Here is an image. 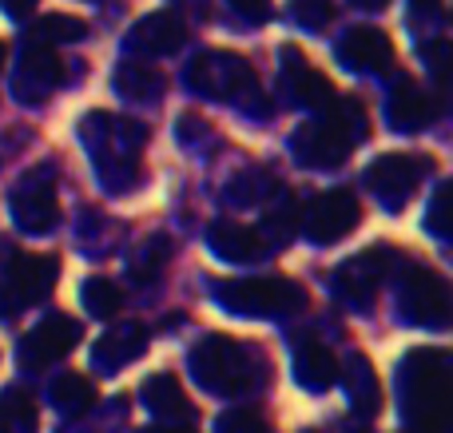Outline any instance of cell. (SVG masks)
<instances>
[{"instance_id": "6da1fadb", "label": "cell", "mask_w": 453, "mask_h": 433, "mask_svg": "<svg viewBox=\"0 0 453 433\" xmlns=\"http://www.w3.org/2000/svg\"><path fill=\"white\" fill-rule=\"evenodd\" d=\"M88 151L96 159V171L108 187L124 191L140 179V151L148 143V127L135 124V119H119L111 111H92L80 124Z\"/></svg>"}, {"instance_id": "7a4b0ae2", "label": "cell", "mask_w": 453, "mask_h": 433, "mask_svg": "<svg viewBox=\"0 0 453 433\" xmlns=\"http://www.w3.org/2000/svg\"><path fill=\"white\" fill-rule=\"evenodd\" d=\"M370 135V119H366V108L362 100H338L322 111L319 119L303 124L290 140L295 156L303 159L306 167H338L362 140Z\"/></svg>"}, {"instance_id": "3957f363", "label": "cell", "mask_w": 453, "mask_h": 433, "mask_svg": "<svg viewBox=\"0 0 453 433\" xmlns=\"http://www.w3.org/2000/svg\"><path fill=\"white\" fill-rule=\"evenodd\" d=\"M402 410L414 433H446L449 366L441 350H414L402 366Z\"/></svg>"}, {"instance_id": "277c9868", "label": "cell", "mask_w": 453, "mask_h": 433, "mask_svg": "<svg viewBox=\"0 0 453 433\" xmlns=\"http://www.w3.org/2000/svg\"><path fill=\"white\" fill-rule=\"evenodd\" d=\"M191 374L211 394H242V390H255L258 378H266V354L226 334H211L191 350Z\"/></svg>"}, {"instance_id": "5b68a950", "label": "cell", "mask_w": 453, "mask_h": 433, "mask_svg": "<svg viewBox=\"0 0 453 433\" xmlns=\"http://www.w3.org/2000/svg\"><path fill=\"white\" fill-rule=\"evenodd\" d=\"M60 283V262L52 254H16L0 275V318L20 315L24 307H36Z\"/></svg>"}, {"instance_id": "8992f818", "label": "cell", "mask_w": 453, "mask_h": 433, "mask_svg": "<svg viewBox=\"0 0 453 433\" xmlns=\"http://www.w3.org/2000/svg\"><path fill=\"white\" fill-rule=\"evenodd\" d=\"M219 302L234 315H287L306 302L303 286L290 278L266 275V278H242V283H223Z\"/></svg>"}, {"instance_id": "52a82bcc", "label": "cell", "mask_w": 453, "mask_h": 433, "mask_svg": "<svg viewBox=\"0 0 453 433\" xmlns=\"http://www.w3.org/2000/svg\"><path fill=\"white\" fill-rule=\"evenodd\" d=\"M188 84L199 95H219V100H239L255 95V68L239 52H203L191 60Z\"/></svg>"}, {"instance_id": "ba28073f", "label": "cell", "mask_w": 453, "mask_h": 433, "mask_svg": "<svg viewBox=\"0 0 453 433\" xmlns=\"http://www.w3.org/2000/svg\"><path fill=\"white\" fill-rule=\"evenodd\" d=\"M12 215L28 235H44L60 219V199H56V175L52 167L28 171L12 191Z\"/></svg>"}, {"instance_id": "9c48e42d", "label": "cell", "mask_w": 453, "mask_h": 433, "mask_svg": "<svg viewBox=\"0 0 453 433\" xmlns=\"http://www.w3.org/2000/svg\"><path fill=\"white\" fill-rule=\"evenodd\" d=\"M358 219H362L358 195L338 187L311 199V207L303 215V227H306V239H314V243H338V239H346L358 227Z\"/></svg>"}, {"instance_id": "30bf717a", "label": "cell", "mask_w": 453, "mask_h": 433, "mask_svg": "<svg viewBox=\"0 0 453 433\" xmlns=\"http://www.w3.org/2000/svg\"><path fill=\"white\" fill-rule=\"evenodd\" d=\"M80 338H84V326H80L72 315H48L44 323L32 326V330L24 334L16 354H20L24 370H48V366L60 362Z\"/></svg>"}, {"instance_id": "8fae6325", "label": "cell", "mask_w": 453, "mask_h": 433, "mask_svg": "<svg viewBox=\"0 0 453 433\" xmlns=\"http://www.w3.org/2000/svg\"><path fill=\"white\" fill-rule=\"evenodd\" d=\"M430 171V159L410 156V151H394V156H378L366 171V183L386 199V207H402L418 191V183Z\"/></svg>"}, {"instance_id": "7c38bea8", "label": "cell", "mask_w": 453, "mask_h": 433, "mask_svg": "<svg viewBox=\"0 0 453 433\" xmlns=\"http://www.w3.org/2000/svg\"><path fill=\"white\" fill-rule=\"evenodd\" d=\"M394 259H398V251H390V247H370V251H362L358 259H350L342 270H338V278H334L338 294H342L350 307L366 310L370 302H374V291L394 270Z\"/></svg>"}, {"instance_id": "4fadbf2b", "label": "cell", "mask_w": 453, "mask_h": 433, "mask_svg": "<svg viewBox=\"0 0 453 433\" xmlns=\"http://www.w3.org/2000/svg\"><path fill=\"white\" fill-rule=\"evenodd\" d=\"M402 310L422 326H446L449 323V286L434 267H410L402 283Z\"/></svg>"}, {"instance_id": "5bb4252c", "label": "cell", "mask_w": 453, "mask_h": 433, "mask_svg": "<svg viewBox=\"0 0 453 433\" xmlns=\"http://www.w3.org/2000/svg\"><path fill=\"white\" fill-rule=\"evenodd\" d=\"M60 80H64L60 52H56V48L28 44V48H24V56H20V72H16L12 92H16V100H24V103H32V108H36V103L44 100V95L60 84Z\"/></svg>"}, {"instance_id": "9a60e30c", "label": "cell", "mask_w": 453, "mask_h": 433, "mask_svg": "<svg viewBox=\"0 0 453 433\" xmlns=\"http://www.w3.org/2000/svg\"><path fill=\"white\" fill-rule=\"evenodd\" d=\"M282 87H287V95L295 103H303V108L326 111L330 103H334V84H330L319 68H311L298 48H282Z\"/></svg>"}, {"instance_id": "2e32d148", "label": "cell", "mask_w": 453, "mask_h": 433, "mask_svg": "<svg viewBox=\"0 0 453 433\" xmlns=\"http://www.w3.org/2000/svg\"><path fill=\"white\" fill-rule=\"evenodd\" d=\"M183 40H188V24H183V16L172 12V8L143 16V20L132 24V32H127V48H132V52H140V56L180 52Z\"/></svg>"}, {"instance_id": "e0dca14e", "label": "cell", "mask_w": 453, "mask_h": 433, "mask_svg": "<svg viewBox=\"0 0 453 433\" xmlns=\"http://www.w3.org/2000/svg\"><path fill=\"white\" fill-rule=\"evenodd\" d=\"M338 60H342L346 68L382 72L394 64V44L382 28H350L338 40Z\"/></svg>"}, {"instance_id": "ac0fdd59", "label": "cell", "mask_w": 453, "mask_h": 433, "mask_svg": "<svg viewBox=\"0 0 453 433\" xmlns=\"http://www.w3.org/2000/svg\"><path fill=\"white\" fill-rule=\"evenodd\" d=\"M143 406H148L164 426H188V422L196 418V406H191L188 390L180 386L175 374H151V378L143 382Z\"/></svg>"}, {"instance_id": "d6986e66", "label": "cell", "mask_w": 453, "mask_h": 433, "mask_svg": "<svg viewBox=\"0 0 453 433\" xmlns=\"http://www.w3.org/2000/svg\"><path fill=\"white\" fill-rule=\"evenodd\" d=\"M143 346H148V326L119 323V326H111V330H104V338L96 342V366H100L104 374H116V370H124L132 358H140Z\"/></svg>"}, {"instance_id": "ffe728a7", "label": "cell", "mask_w": 453, "mask_h": 433, "mask_svg": "<svg viewBox=\"0 0 453 433\" xmlns=\"http://www.w3.org/2000/svg\"><path fill=\"white\" fill-rule=\"evenodd\" d=\"M438 108L441 103L434 100L430 92H426L418 80H402L398 87H394V95H390V124L394 127H402V132H418V127H426L434 116H438Z\"/></svg>"}, {"instance_id": "44dd1931", "label": "cell", "mask_w": 453, "mask_h": 433, "mask_svg": "<svg viewBox=\"0 0 453 433\" xmlns=\"http://www.w3.org/2000/svg\"><path fill=\"white\" fill-rule=\"evenodd\" d=\"M211 247H215V254H223V259H231V262H255V259H263L266 254V239L258 235V231H250V227H242V223H211Z\"/></svg>"}, {"instance_id": "7402d4cb", "label": "cell", "mask_w": 453, "mask_h": 433, "mask_svg": "<svg viewBox=\"0 0 453 433\" xmlns=\"http://www.w3.org/2000/svg\"><path fill=\"white\" fill-rule=\"evenodd\" d=\"M342 366H338L334 350L322 346V342H303L295 354V378L303 382L306 390H326L330 382H338Z\"/></svg>"}, {"instance_id": "603a6c76", "label": "cell", "mask_w": 453, "mask_h": 433, "mask_svg": "<svg viewBox=\"0 0 453 433\" xmlns=\"http://www.w3.org/2000/svg\"><path fill=\"white\" fill-rule=\"evenodd\" d=\"M346 386H350V402L358 406V414L374 418V414L382 410L386 394H382V382H378L366 354H350V362H346Z\"/></svg>"}, {"instance_id": "cb8c5ba5", "label": "cell", "mask_w": 453, "mask_h": 433, "mask_svg": "<svg viewBox=\"0 0 453 433\" xmlns=\"http://www.w3.org/2000/svg\"><path fill=\"white\" fill-rule=\"evenodd\" d=\"M84 36H88V20L72 12H44L28 28V44H40V48L72 44V40H84Z\"/></svg>"}, {"instance_id": "d4e9b609", "label": "cell", "mask_w": 453, "mask_h": 433, "mask_svg": "<svg viewBox=\"0 0 453 433\" xmlns=\"http://www.w3.org/2000/svg\"><path fill=\"white\" fill-rule=\"evenodd\" d=\"M116 92L124 100H151V95L164 92V72L143 60H124L116 68Z\"/></svg>"}, {"instance_id": "484cf974", "label": "cell", "mask_w": 453, "mask_h": 433, "mask_svg": "<svg viewBox=\"0 0 453 433\" xmlns=\"http://www.w3.org/2000/svg\"><path fill=\"white\" fill-rule=\"evenodd\" d=\"M36 429H40L36 398L20 386L4 390L0 394V433H36Z\"/></svg>"}, {"instance_id": "4316f807", "label": "cell", "mask_w": 453, "mask_h": 433, "mask_svg": "<svg viewBox=\"0 0 453 433\" xmlns=\"http://www.w3.org/2000/svg\"><path fill=\"white\" fill-rule=\"evenodd\" d=\"M52 402L60 406V414L80 418L84 410H92L96 390H92V382H88L84 374H64V378H56V386H52Z\"/></svg>"}, {"instance_id": "83f0119b", "label": "cell", "mask_w": 453, "mask_h": 433, "mask_svg": "<svg viewBox=\"0 0 453 433\" xmlns=\"http://www.w3.org/2000/svg\"><path fill=\"white\" fill-rule=\"evenodd\" d=\"M167 259H172V243H167L164 235L148 239V243L132 254V278L135 283H156V278L164 275Z\"/></svg>"}, {"instance_id": "f1b7e54d", "label": "cell", "mask_w": 453, "mask_h": 433, "mask_svg": "<svg viewBox=\"0 0 453 433\" xmlns=\"http://www.w3.org/2000/svg\"><path fill=\"white\" fill-rule=\"evenodd\" d=\"M84 307L92 318H116L119 310H124V294H119V286L111 283V278H88L84 283Z\"/></svg>"}, {"instance_id": "f546056e", "label": "cell", "mask_w": 453, "mask_h": 433, "mask_svg": "<svg viewBox=\"0 0 453 433\" xmlns=\"http://www.w3.org/2000/svg\"><path fill=\"white\" fill-rule=\"evenodd\" d=\"M215 433H271V426L258 410H231L215 422Z\"/></svg>"}, {"instance_id": "4dcf8cb0", "label": "cell", "mask_w": 453, "mask_h": 433, "mask_svg": "<svg viewBox=\"0 0 453 433\" xmlns=\"http://www.w3.org/2000/svg\"><path fill=\"white\" fill-rule=\"evenodd\" d=\"M295 16L306 28H326L334 20V4L330 0H295Z\"/></svg>"}, {"instance_id": "1f68e13d", "label": "cell", "mask_w": 453, "mask_h": 433, "mask_svg": "<svg viewBox=\"0 0 453 433\" xmlns=\"http://www.w3.org/2000/svg\"><path fill=\"white\" fill-rule=\"evenodd\" d=\"M430 231L438 239L449 235V187H438V195H434V207H430Z\"/></svg>"}, {"instance_id": "d6a6232c", "label": "cell", "mask_w": 453, "mask_h": 433, "mask_svg": "<svg viewBox=\"0 0 453 433\" xmlns=\"http://www.w3.org/2000/svg\"><path fill=\"white\" fill-rule=\"evenodd\" d=\"M231 4H234V12H239L242 20H250V24H258V20L271 16V0H231Z\"/></svg>"}, {"instance_id": "836d02e7", "label": "cell", "mask_w": 453, "mask_h": 433, "mask_svg": "<svg viewBox=\"0 0 453 433\" xmlns=\"http://www.w3.org/2000/svg\"><path fill=\"white\" fill-rule=\"evenodd\" d=\"M0 4H4V12H8V16H28L32 8L40 4V0H0Z\"/></svg>"}, {"instance_id": "e575fe53", "label": "cell", "mask_w": 453, "mask_h": 433, "mask_svg": "<svg viewBox=\"0 0 453 433\" xmlns=\"http://www.w3.org/2000/svg\"><path fill=\"white\" fill-rule=\"evenodd\" d=\"M140 433H196V426H164V422H159V426H148Z\"/></svg>"}, {"instance_id": "d590c367", "label": "cell", "mask_w": 453, "mask_h": 433, "mask_svg": "<svg viewBox=\"0 0 453 433\" xmlns=\"http://www.w3.org/2000/svg\"><path fill=\"white\" fill-rule=\"evenodd\" d=\"M414 8H418L422 16H434V12L441 8V0H414Z\"/></svg>"}, {"instance_id": "8d00e7d4", "label": "cell", "mask_w": 453, "mask_h": 433, "mask_svg": "<svg viewBox=\"0 0 453 433\" xmlns=\"http://www.w3.org/2000/svg\"><path fill=\"white\" fill-rule=\"evenodd\" d=\"M358 4H366V8H382L386 0H358Z\"/></svg>"}, {"instance_id": "74e56055", "label": "cell", "mask_w": 453, "mask_h": 433, "mask_svg": "<svg viewBox=\"0 0 453 433\" xmlns=\"http://www.w3.org/2000/svg\"><path fill=\"white\" fill-rule=\"evenodd\" d=\"M0 64H4V44H0Z\"/></svg>"}]
</instances>
